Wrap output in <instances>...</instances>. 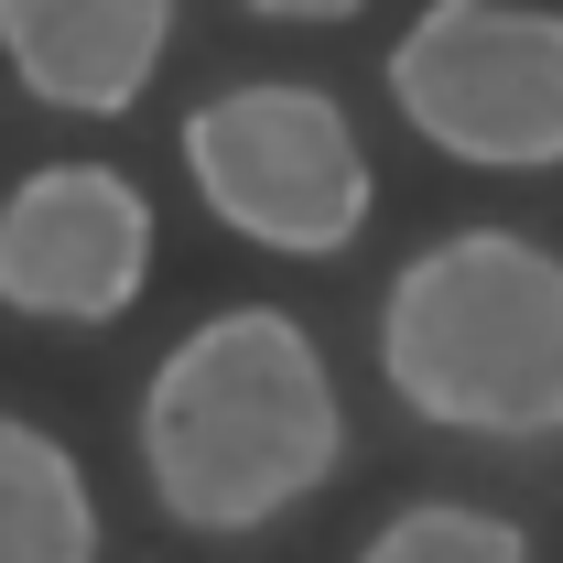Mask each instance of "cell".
<instances>
[{
	"mask_svg": "<svg viewBox=\"0 0 563 563\" xmlns=\"http://www.w3.org/2000/svg\"><path fill=\"white\" fill-rule=\"evenodd\" d=\"M152 196L120 163H33L0 196V303L33 325H120L152 292Z\"/></svg>",
	"mask_w": 563,
	"mask_h": 563,
	"instance_id": "obj_5",
	"label": "cell"
},
{
	"mask_svg": "<svg viewBox=\"0 0 563 563\" xmlns=\"http://www.w3.org/2000/svg\"><path fill=\"white\" fill-rule=\"evenodd\" d=\"M131 433L163 520L207 542H250L292 520L347 466L336 368L314 347V325H292L282 303H217L207 325H185L163 368L141 379Z\"/></svg>",
	"mask_w": 563,
	"mask_h": 563,
	"instance_id": "obj_1",
	"label": "cell"
},
{
	"mask_svg": "<svg viewBox=\"0 0 563 563\" xmlns=\"http://www.w3.org/2000/svg\"><path fill=\"white\" fill-rule=\"evenodd\" d=\"M390 109L444 163L553 174L563 163V11L520 0H433L390 44Z\"/></svg>",
	"mask_w": 563,
	"mask_h": 563,
	"instance_id": "obj_4",
	"label": "cell"
},
{
	"mask_svg": "<svg viewBox=\"0 0 563 563\" xmlns=\"http://www.w3.org/2000/svg\"><path fill=\"white\" fill-rule=\"evenodd\" d=\"M250 22H303V33H336V22H357V0H250Z\"/></svg>",
	"mask_w": 563,
	"mask_h": 563,
	"instance_id": "obj_9",
	"label": "cell"
},
{
	"mask_svg": "<svg viewBox=\"0 0 563 563\" xmlns=\"http://www.w3.org/2000/svg\"><path fill=\"white\" fill-rule=\"evenodd\" d=\"M0 563H98V488L66 433L0 412Z\"/></svg>",
	"mask_w": 563,
	"mask_h": 563,
	"instance_id": "obj_7",
	"label": "cell"
},
{
	"mask_svg": "<svg viewBox=\"0 0 563 563\" xmlns=\"http://www.w3.org/2000/svg\"><path fill=\"white\" fill-rule=\"evenodd\" d=\"M174 152H185L196 207L282 261H347L379 217L357 120L336 109V87H303V76H250V87L196 98Z\"/></svg>",
	"mask_w": 563,
	"mask_h": 563,
	"instance_id": "obj_3",
	"label": "cell"
},
{
	"mask_svg": "<svg viewBox=\"0 0 563 563\" xmlns=\"http://www.w3.org/2000/svg\"><path fill=\"white\" fill-rule=\"evenodd\" d=\"M174 55V0H0V66L33 109L120 120Z\"/></svg>",
	"mask_w": 563,
	"mask_h": 563,
	"instance_id": "obj_6",
	"label": "cell"
},
{
	"mask_svg": "<svg viewBox=\"0 0 563 563\" xmlns=\"http://www.w3.org/2000/svg\"><path fill=\"white\" fill-rule=\"evenodd\" d=\"M379 379L433 433H563V250L531 228H444L379 292Z\"/></svg>",
	"mask_w": 563,
	"mask_h": 563,
	"instance_id": "obj_2",
	"label": "cell"
},
{
	"mask_svg": "<svg viewBox=\"0 0 563 563\" xmlns=\"http://www.w3.org/2000/svg\"><path fill=\"white\" fill-rule=\"evenodd\" d=\"M357 563H531V531L498 520V509H466V498H412L401 520H379Z\"/></svg>",
	"mask_w": 563,
	"mask_h": 563,
	"instance_id": "obj_8",
	"label": "cell"
}]
</instances>
